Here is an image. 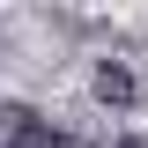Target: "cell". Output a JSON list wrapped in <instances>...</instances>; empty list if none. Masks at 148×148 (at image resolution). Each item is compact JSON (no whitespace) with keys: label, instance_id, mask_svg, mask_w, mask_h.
Returning a JSON list of instances; mask_svg holds the SVG:
<instances>
[{"label":"cell","instance_id":"3957f363","mask_svg":"<svg viewBox=\"0 0 148 148\" xmlns=\"http://www.w3.org/2000/svg\"><path fill=\"white\" fill-rule=\"evenodd\" d=\"M119 148H148V133H133V141H119Z\"/></svg>","mask_w":148,"mask_h":148},{"label":"cell","instance_id":"7a4b0ae2","mask_svg":"<svg viewBox=\"0 0 148 148\" xmlns=\"http://www.w3.org/2000/svg\"><path fill=\"white\" fill-rule=\"evenodd\" d=\"M96 96H104L111 111H133L141 82H133V67H126V59H104V67H96Z\"/></svg>","mask_w":148,"mask_h":148},{"label":"cell","instance_id":"6da1fadb","mask_svg":"<svg viewBox=\"0 0 148 148\" xmlns=\"http://www.w3.org/2000/svg\"><path fill=\"white\" fill-rule=\"evenodd\" d=\"M0 119H8V148H67L45 119H37V111H22V104H8Z\"/></svg>","mask_w":148,"mask_h":148}]
</instances>
